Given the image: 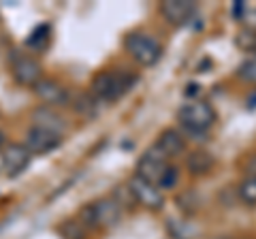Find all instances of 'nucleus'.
Returning a JSON list of instances; mask_svg holds the SVG:
<instances>
[{
    "label": "nucleus",
    "mask_w": 256,
    "mask_h": 239,
    "mask_svg": "<svg viewBox=\"0 0 256 239\" xmlns=\"http://www.w3.org/2000/svg\"><path fill=\"white\" fill-rule=\"evenodd\" d=\"M139 82V75L132 70H100L92 77L90 94L100 102H116L132 90V86Z\"/></svg>",
    "instance_id": "nucleus-1"
},
{
    "label": "nucleus",
    "mask_w": 256,
    "mask_h": 239,
    "mask_svg": "<svg viewBox=\"0 0 256 239\" xmlns=\"http://www.w3.org/2000/svg\"><path fill=\"white\" fill-rule=\"evenodd\" d=\"M175 203H178L180 210L184 214H188V216H192V214L198 212V198H196V194L192 192V190H184V192H180L178 196H175Z\"/></svg>",
    "instance_id": "nucleus-18"
},
{
    "label": "nucleus",
    "mask_w": 256,
    "mask_h": 239,
    "mask_svg": "<svg viewBox=\"0 0 256 239\" xmlns=\"http://www.w3.org/2000/svg\"><path fill=\"white\" fill-rule=\"evenodd\" d=\"M90 205L94 214V228H111L122 218V207L114 196H102Z\"/></svg>",
    "instance_id": "nucleus-7"
},
{
    "label": "nucleus",
    "mask_w": 256,
    "mask_h": 239,
    "mask_svg": "<svg viewBox=\"0 0 256 239\" xmlns=\"http://www.w3.org/2000/svg\"><path fill=\"white\" fill-rule=\"evenodd\" d=\"M248 107H250V109H256V94H252V96L248 98Z\"/></svg>",
    "instance_id": "nucleus-27"
},
{
    "label": "nucleus",
    "mask_w": 256,
    "mask_h": 239,
    "mask_svg": "<svg viewBox=\"0 0 256 239\" xmlns=\"http://www.w3.org/2000/svg\"><path fill=\"white\" fill-rule=\"evenodd\" d=\"M218 239H228V237H218Z\"/></svg>",
    "instance_id": "nucleus-29"
},
{
    "label": "nucleus",
    "mask_w": 256,
    "mask_h": 239,
    "mask_svg": "<svg viewBox=\"0 0 256 239\" xmlns=\"http://www.w3.org/2000/svg\"><path fill=\"white\" fill-rule=\"evenodd\" d=\"M156 146L166 154V158H175L186 152V137H184V132L175 128H164L158 134Z\"/></svg>",
    "instance_id": "nucleus-13"
},
{
    "label": "nucleus",
    "mask_w": 256,
    "mask_h": 239,
    "mask_svg": "<svg viewBox=\"0 0 256 239\" xmlns=\"http://www.w3.org/2000/svg\"><path fill=\"white\" fill-rule=\"evenodd\" d=\"M124 47L132 56V60H137L141 66H154L160 60V56H162V47H160L156 38L146 32H139V30L126 34Z\"/></svg>",
    "instance_id": "nucleus-2"
},
{
    "label": "nucleus",
    "mask_w": 256,
    "mask_h": 239,
    "mask_svg": "<svg viewBox=\"0 0 256 239\" xmlns=\"http://www.w3.org/2000/svg\"><path fill=\"white\" fill-rule=\"evenodd\" d=\"M2 143H4V134L0 132V146H2Z\"/></svg>",
    "instance_id": "nucleus-28"
},
{
    "label": "nucleus",
    "mask_w": 256,
    "mask_h": 239,
    "mask_svg": "<svg viewBox=\"0 0 256 239\" xmlns=\"http://www.w3.org/2000/svg\"><path fill=\"white\" fill-rule=\"evenodd\" d=\"M114 198L120 203V207H124V205H137V201H134V196L130 192V188H128V184L126 186H118Z\"/></svg>",
    "instance_id": "nucleus-23"
},
{
    "label": "nucleus",
    "mask_w": 256,
    "mask_h": 239,
    "mask_svg": "<svg viewBox=\"0 0 256 239\" xmlns=\"http://www.w3.org/2000/svg\"><path fill=\"white\" fill-rule=\"evenodd\" d=\"M242 22L246 24V28H248V30H252V32H256V9H248V11L244 13Z\"/></svg>",
    "instance_id": "nucleus-24"
},
{
    "label": "nucleus",
    "mask_w": 256,
    "mask_h": 239,
    "mask_svg": "<svg viewBox=\"0 0 256 239\" xmlns=\"http://www.w3.org/2000/svg\"><path fill=\"white\" fill-rule=\"evenodd\" d=\"M178 120H180L182 128H186V130L207 132L210 126L216 122V111L205 100H190L178 109Z\"/></svg>",
    "instance_id": "nucleus-3"
},
{
    "label": "nucleus",
    "mask_w": 256,
    "mask_h": 239,
    "mask_svg": "<svg viewBox=\"0 0 256 239\" xmlns=\"http://www.w3.org/2000/svg\"><path fill=\"white\" fill-rule=\"evenodd\" d=\"M239 201L248 207H256V175H246L242 184L237 186Z\"/></svg>",
    "instance_id": "nucleus-16"
},
{
    "label": "nucleus",
    "mask_w": 256,
    "mask_h": 239,
    "mask_svg": "<svg viewBox=\"0 0 256 239\" xmlns=\"http://www.w3.org/2000/svg\"><path fill=\"white\" fill-rule=\"evenodd\" d=\"M32 122H34L36 128L50 130V132H56V134H62V130L66 128V120H64L56 109L45 107V105L34 109V114H32Z\"/></svg>",
    "instance_id": "nucleus-12"
},
{
    "label": "nucleus",
    "mask_w": 256,
    "mask_h": 239,
    "mask_svg": "<svg viewBox=\"0 0 256 239\" xmlns=\"http://www.w3.org/2000/svg\"><path fill=\"white\" fill-rule=\"evenodd\" d=\"M248 11V6L242 2V0H237V2L233 4V11H230V13H233V18L235 20H239V22H242V18H244V13Z\"/></svg>",
    "instance_id": "nucleus-25"
},
{
    "label": "nucleus",
    "mask_w": 256,
    "mask_h": 239,
    "mask_svg": "<svg viewBox=\"0 0 256 239\" xmlns=\"http://www.w3.org/2000/svg\"><path fill=\"white\" fill-rule=\"evenodd\" d=\"M160 13L171 26H186L194 18L196 4L192 0H164L160 4Z\"/></svg>",
    "instance_id": "nucleus-9"
},
{
    "label": "nucleus",
    "mask_w": 256,
    "mask_h": 239,
    "mask_svg": "<svg viewBox=\"0 0 256 239\" xmlns=\"http://www.w3.org/2000/svg\"><path fill=\"white\" fill-rule=\"evenodd\" d=\"M128 188H130V192L134 196V201H137V205L148 207V210H152V212L162 210L164 196L154 184H150V182L139 178V175H132V178L128 180Z\"/></svg>",
    "instance_id": "nucleus-6"
},
{
    "label": "nucleus",
    "mask_w": 256,
    "mask_h": 239,
    "mask_svg": "<svg viewBox=\"0 0 256 239\" xmlns=\"http://www.w3.org/2000/svg\"><path fill=\"white\" fill-rule=\"evenodd\" d=\"M237 77L246 84H256V52L237 66Z\"/></svg>",
    "instance_id": "nucleus-19"
},
{
    "label": "nucleus",
    "mask_w": 256,
    "mask_h": 239,
    "mask_svg": "<svg viewBox=\"0 0 256 239\" xmlns=\"http://www.w3.org/2000/svg\"><path fill=\"white\" fill-rule=\"evenodd\" d=\"M34 94H36V98L45 102V107L47 105H54V107H62V105H66L68 102V90L64 88L60 82H56V79H47L43 77L41 82H38L34 88Z\"/></svg>",
    "instance_id": "nucleus-10"
},
{
    "label": "nucleus",
    "mask_w": 256,
    "mask_h": 239,
    "mask_svg": "<svg viewBox=\"0 0 256 239\" xmlns=\"http://www.w3.org/2000/svg\"><path fill=\"white\" fill-rule=\"evenodd\" d=\"M50 36H52V26L50 24H43V26H36L34 30L30 32V36L26 38V45L30 50H45L47 43H50Z\"/></svg>",
    "instance_id": "nucleus-17"
},
{
    "label": "nucleus",
    "mask_w": 256,
    "mask_h": 239,
    "mask_svg": "<svg viewBox=\"0 0 256 239\" xmlns=\"http://www.w3.org/2000/svg\"><path fill=\"white\" fill-rule=\"evenodd\" d=\"M11 70H13L15 82L26 88H34L43 79V68L38 64V60H34L28 54L15 52L11 56Z\"/></svg>",
    "instance_id": "nucleus-4"
},
{
    "label": "nucleus",
    "mask_w": 256,
    "mask_h": 239,
    "mask_svg": "<svg viewBox=\"0 0 256 239\" xmlns=\"http://www.w3.org/2000/svg\"><path fill=\"white\" fill-rule=\"evenodd\" d=\"M60 235L64 239H86V228L75 220H68L60 226Z\"/></svg>",
    "instance_id": "nucleus-22"
},
{
    "label": "nucleus",
    "mask_w": 256,
    "mask_h": 239,
    "mask_svg": "<svg viewBox=\"0 0 256 239\" xmlns=\"http://www.w3.org/2000/svg\"><path fill=\"white\" fill-rule=\"evenodd\" d=\"M216 164V158L207 150H194L186 158V169L192 175H207Z\"/></svg>",
    "instance_id": "nucleus-14"
},
{
    "label": "nucleus",
    "mask_w": 256,
    "mask_h": 239,
    "mask_svg": "<svg viewBox=\"0 0 256 239\" xmlns=\"http://www.w3.org/2000/svg\"><path fill=\"white\" fill-rule=\"evenodd\" d=\"M178 180H180V169L173 164H166L162 175H160L158 182H156V188L158 190H171V188H175V184H178Z\"/></svg>",
    "instance_id": "nucleus-21"
},
{
    "label": "nucleus",
    "mask_w": 256,
    "mask_h": 239,
    "mask_svg": "<svg viewBox=\"0 0 256 239\" xmlns=\"http://www.w3.org/2000/svg\"><path fill=\"white\" fill-rule=\"evenodd\" d=\"M73 109H75V114H79L82 118L94 120L100 116V100L94 98L90 92H82L73 98Z\"/></svg>",
    "instance_id": "nucleus-15"
},
{
    "label": "nucleus",
    "mask_w": 256,
    "mask_h": 239,
    "mask_svg": "<svg viewBox=\"0 0 256 239\" xmlns=\"http://www.w3.org/2000/svg\"><path fill=\"white\" fill-rule=\"evenodd\" d=\"M235 45L237 50H242L246 54H254L256 52V32H252V30H239V32L235 34Z\"/></svg>",
    "instance_id": "nucleus-20"
},
{
    "label": "nucleus",
    "mask_w": 256,
    "mask_h": 239,
    "mask_svg": "<svg viewBox=\"0 0 256 239\" xmlns=\"http://www.w3.org/2000/svg\"><path fill=\"white\" fill-rule=\"evenodd\" d=\"M166 160H169V158H166V154L154 143V146H150L148 152L139 158V162H137V173H134V175H139V178H143L146 182H150V184L156 186L158 178L162 175L164 166H166Z\"/></svg>",
    "instance_id": "nucleus-5"
},
{
    "label": "nucleus",
    "mask_w": 256,
    "mask_h": 239,
    "mask_svg": "<svg viewBox=\"0 0 256 239\" xmlns=\"http://www.w3.org/2000/svg\"><path fill=\"white\" fill-rule=\"evenodd\" d=\"M30 158H32V154L22 146V143H11L9 148H4L2 166H4L6 175H11V178L20 175L30 164Z\"/></svg>",
    "instance_id": "nucleus-11"
},
{
    "label": "nucleus",
    "mask_w": 256,
    "mask_h": 239,
    "mask_svg": "<svg viewBox=\"0 0 256 239\" xmlns=\"http://www.w3.org/2000/svg\"><path fill=\"white\" fill-rule=\"evenodd\" d=\"M198 92H201V86H198V84H188L186 92H184V94H186V96H194V94H198Z\"/></svg>",
    "instance_id": "nucleus-26"
},
{
    "label": "nucleus",
    "mask_w": 256,
    "mask_h": 239,
    "mask_svg": "<svg viewBox=\"0 0 256 239\" xmlns=\"http://www.w3.org/2000/svg\"><path fill=\"white\" fill-rule=\"evenodd\" d=\"M60 143H62V134H56V132L32 126V128L26 132V137H24L22 146L26 148L30 154H50L52 150H56L60 146Z\"/></svg>",
    "instance_id": "nucleus-8"
}]
</instances>
